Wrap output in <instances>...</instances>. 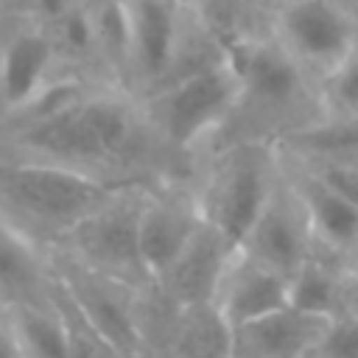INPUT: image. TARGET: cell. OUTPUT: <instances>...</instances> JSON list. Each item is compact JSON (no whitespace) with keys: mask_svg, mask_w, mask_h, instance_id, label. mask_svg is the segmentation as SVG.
<instances>
[{"mask_svg":"<svg viewBox=\"0 0 358 358\" xmlns=\"http://www.w3.org/2000/svg\"><path fill=\"white\" fill-rule=\"evenodd\" d=\"M56 39L36 14H11L0 28V115L17 117L56 78Z\"/></svg>","mask_w":358,"mask_h":358,"instance_id":"ba28073f","label":"cell"},{"mask_svg":"<svg viewBox=\"0 0 358 358\" xmlns=\"http://www.w3.org/2000/svg\"><path fill=\"white\" fill-rule=\"evenodd\" d=\"M271 36L316 84L358 48V28L338 0H280Z\"/></svg>","mask_w":358,"mask_h":358,"instance_id":"52a82bcc","label":"cell"},{"mask_svg":"<svg viewBox=\"0 0 358 358\" xmlns=\"http://www.w3.org/2000/svg\"><path fill=\"white\" fill-rule=\"evenodd\" d=\"M277 157L305 207L319 252L341 263H350V257L358 252V207L341 193H336L327 182H322L310 168H305L296 157H291L280 145H277Z\"/></svg>","mask_w":358,"mask_h":358,"instance_id":"8fae6325","label":"cell"},{"mask_svg":"<svg viewBox=\"0 0 358 358\" xmlns=\"http://www.w3.org/2000/svg\"><path fill=\"white\" fill-rule=\"evenodd\" d=\"M341 3V8L350 14V20L355 22V28H358V0H338Z\"/></svg>","mask_w":358,"mask_h":358,"instance_id":"603a6c76","label":"cell"},{"mask_svg":"<svg viewBox=\"0 0 358 358\" xmlns=\"http://www.w3.org/2000/svg\"><path fill=\"white\" fill-rule=\"evenodd\" d=\"M120 185L95 173L0 154V213L31 241L62 243Z\"/></svg>","mask_w":358,"mask_h":358,"instance_id":"6da1fadb","label":"cell"},{"mask_svg":"<svg viewBox=\"0 0 358 358\" xmlns=\"http://www.w3.org/2000/svg\"><path fill=\"white\" fill-rule=\"evenodd\" d=\"M129 8V87L143 98L157 90L173 62L185 34L187 11L182 0H126Z\"/></svg>","mask_w":358,"mask_h":358,"instance_id":"30bf717a","label":"cell"},{"mask_svg":"<svg viewBox=\"0 0 358 358\" xmlns=\"http://www.w3.org/2000/svg\"><path fill=\"white\" fill-rule=\"evenodd\" d=\"M201 221L193 193L145 190L137 218V249L148 282H154L179 257Z\"/></svg>","mask_w":358,"mask_h":358,"instance_id":"7c38bea8","label":"cell"},{"mask_svg":"<svg viewBox=\"0 0 358 358\" xmlns=\"http://www.w3.org/2000/svg\"><path fill=\"white\" fill-rule=\"evenodd\" d=\"M8 308H11V302H8V299L3 296V291H0V319H3L6 313H8Z\"/></svg>","mask_w":358,"mask_h":358,"instance_id":"d4e9b609","label":"cell"},{"mask_svg":"<svg viewBox=\"0 0 358 358\" xmlns=\"http://www.w3.org/2000/svg\"><path fill=\"white\" fill-rule=\"evenodd\" d=\"M347 268H350V277H352V282H355V288H358V252H355V255L350 257Z\"/></svg>","mask_w":358,"mask_h":358,"instance_id":"cb8c5ba5","label":"cell"},{"mask_svg":"<svg viewBox=\"0 0 358 358\" xmlns=\"http://www.w3.org/2000/svg\"><path fill=\"white\" fill-rule=\"evenodd\" d=\"M39 249L0 213V291L11 305L53 299V271Z\"/></svg>","mask_w":358,"mask_h":358,"instance_id":"2e32d148","label":"cell"},{"mask_svg":"<svg viewBox=\"0 0 358 358\" xmlns=\"http://www.w3.org/2000/svg\"><path fill=\"white\" fill-rule=\"evenodd\" d=\"M235 243L227 241L213 224L201 221V227L193 232L187 246L179 252V257L151 282L168 302L187 305V302H207L215 299L221 274L235 255Z\"/></svg>","mask_w":358,"mask_h":358,"instance_id":"4fadbf2b","label":"cell"},{"mask_svg":"<svg viewBox=\"0 0 358 358\" xmlns=\"http://www.w3.org/2000/svg\"><path fill=\"white\" fill-rule=\"evenodd\" d=\"M224 53L238 78L235 115L249 112L274 123H282L291 115L302 117L305 95L319 90V84L280 48L271 34L263 39L232 36L224 45Z\"/></svg>","mask_w":358,"mask_h":358,"instance_id":"277c9868","label":"cell"},{"mask_svg":"<svg viewBox=\"0 0 358 358\" xmlns=\"http://www.w3.org/2000/svg\"><path fill=\"white\" fill-rule=\"evenodd\" d=\"M280 173L277 145L263 140H243L229 145L213 162L196 196L201 218L213 224L235 246L243 243L255 218L260 215Z\"/></svg>","mask_w":358,"mask_h":358,"instance_id":"3957f363","label":"cell"},{"mask_svg":"<svg viewBox=\"0 0 358 358\" xmlns=\"http://www.w3.org/2000/svg\"><path fill=\"white\" fill-rule=\"evenodd\" d=\"M53 277L64 302L112 350H117L123 358H140L145 352V333L134 302L140 288L81 266L73 257H67L53 271Z\"/></svg>","mask_w":358,"mask_h":358,"instance_id":"8992f818","label":"cell"},{"mask_svg":"<svg viewBox=\"0 0 358 358\" xmlns=\"http://www.w3.org/2000/svg\"><path fill=\"white\" fill-rule=\"evenodd\" d=\"M355 159H358V154H355Z\"/></svg>","mask_w":358,"mask_h":358,"instance_id":"83f0119b","label":"cell"},{"mask_svg":"<svg viewBox=\"0 0 358 358\" xmlns=\"http://www.w3.org/2000/svg\"><path fill=\"white\" fill-rule=\"evenodd\" d=\"M145 190L120 185L92 215H87L59 246L81 266L117 277L134 288L148 285L137 249V218Z\"/></svg>","mask_w":358,"mask_h":358,"instance_id":"5b68a950","label":"cell"},{"mask_svg":"<svg viewBox=\"0 0 358 358\" xmlns=\"http://www.w3.org/2000/svg\"><path fill=\"white\" fill-rule=\"evenodd\" d=\"M143 101L154 137L165 148L187 151L235 115L238 78L224 56L215 64L168 78Z\"/></svg>","mask_w":358,"mask_h":358,"instance_id":"7a4b0ae2","label":"cell"},{"mask_svg":"<svg viewBox=\"0 0 358 358\" xmlns=\"http://www.w3.org/2000/svg\"><path fill=\"white\" fill-rule=\"evenodd\" d=\"M53 282H56V277H53ZM56 299H59V305H62V310H64V319H67L70 358H123L117 350H112L98 333H92V330L81 322V316L64 302V296L59 294V288H56Z\"/></svg>","mask_w":358,"mask_h":358,"instance_id":"ffe728a7","label":"cell"},{"mask_svg":"<svg viewBox=\"0 0 358 358\" xmlns=\"http://www.w3.org/2000/svg\"><path fill=\"white\" fill-rule=\"evenodd\" d=\"M185 6H193V8H201V6H210L213 0H182Z\"/></svg>","mask_w":358,"mask_h":358,"instance_id":"484cf974","label":"cell"},{"mask_svg":"<svg viewBox=\"0 0 358 358\" xmlns=\"http://www.w3.org/2000/svg\"><path fill=\"white\" fill-rule=\"evenodd\" d=\"M352 313H355V316H358V299H355V305H352Z\"/></svg>","mask_w":358,"mask_h":358,"instance_id":"4316f807","label":"cell"},{"mask_svg":"<svg viewBox=\"0 0 358 358\" xmlns=\"http://www.w3.org/2000/svg\"><path fill=\"white\" fill-rule=\"evenodd\" d=\"M238 249H243L249 257L260 260L263 266L280 271L282 277H291L305 260H310L319 252L305 207L294 185L288 182L282 165L260 215L255 218L252 229L246 232Z\"/></svg>","mask_w":358,"mask_h":358,"instance_id":"9c48e42d","label":"cell"},{"mask_svg":"<svg viewBox=\"0 0 358 358\" xmlns=\"http://www.w3.org/2000/svg\"><path fill=\"white\" fill-rule=\"evenodd\" d=\"M322 115L358 120V48L319 81Z\"/></svg>","mask_w":358,"mask_h":358,"instance_id":"ac0fdd59","label":"cell"},{"mask_svg":"<svg viewBox=\"0 0 358 358\" xmlns=\"http://www.w3.org/2000/svg\"><path fill=\"white\" fill-rule=\"evenodd\" d=\"M310 358H358V316L352 308L327 322Z\"/></svg>","mask_w":358,"mask_h":358,"instance_id":"d6986e66","label":"cell"},{"mask_svg":"<svg viewBox=\"0 0 358 358\" xmlns=\"http://www.w3.org/2000/svg\"><path fill=\"white\" fill-rule=\"evenodd\" d=\"M168 358H235V324L215 299L171 310Z\"/></svg>","mask_w":358,"mask_h":358,"instance_id":"e0dca14e","label":"cell"},{"mask_svg":"<svg viewBox=\"0 0 358 358\" xmlns=\"http://www.w3.org/2000/svg\"><path fill=\"white\" fill-rule=\"evenodd\" d=\"M327 322L285 305L235 330V358H310Z\"/></svg>","mask_w":358,"mask_h":358,"instance_id":"9a60e30c","label":"cell"},{"mask_svg":"<svg viewBox=\"0 0 358 358\" xmlns=\"http://www.w3.org/2000/svg\"><path fill=\"white\" fill-rule=\"evenodd\" d=\"M81 0H31V6H28V11L31 14H36L42 22H56L59 17H64L70 8H76Z\"/></svg>","mask_w":358,"mask_h":358,"instance_id":"7402d4cb","label":"cell"},{"mask_svg":"<svg viewBox=\"0 0 358 358\" xmlns=\"http://www.w3.org/2000/svg\"><path fill=\"white\" fill-rule=\"evenodd\" d=\"M215 305L238 330L288 305V277L249 257L243 249H235L221 274Z\"/></svg>","mask_w":358,"mask_h":358,"instance_id":"5bb4252c","label":"cell"},{"mask_svg":"<svg viewBox=\"0 0 358 358\" xmlns=\"http://www.w3.org/2000/svg\"><path fill=\"white\" fill-rule=\"evenodd\" d=\"M0 358H25V350H22V341H20L11 308L0 319Z\"/></svg>","mask_w":358,"mask_h":358,"instance_id":"44dd1931","label":"cell"}]
</instances>
